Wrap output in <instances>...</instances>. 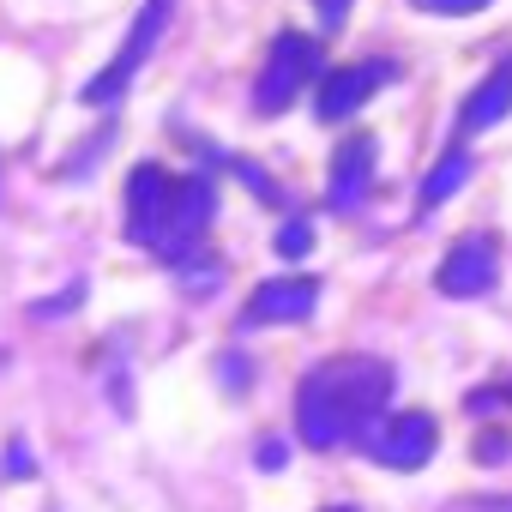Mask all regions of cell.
<instances>
[{"mask_svg":"<svg viewBox=\"0 0 512 512\" xmlns=\"http://www.w3.org/2000/svg\"><path fill=\"white\" fill-rule=\"evenodd\" d=\"M398 368L386 356H332L320 368L302 374L296 392V434L314 452L350 446V440H374V428L386 422Z\"/></svg>","mask_w":512,"mask_h":512,"instance_id":"1","label":"cell"},{"mask_svg":"<svg viewBox=\"0 0 512 512\" xmlns=\"http://www.w3.org/2000/svg\"><path fill=\"white\" fill-rule=\"evenodd\" d=\"M211 217H217L211 175H169L163 163H139L127 175V241L157 253L163 266L193 260Z\"/></svg>","mask_w":512,"mask_h":512,"instance_id":"2","label":"cell"},{"mask_svg":"<svg viewBox=\"0 0 512 512\" xmlns=\"http://www.w3.org/2000/svg\"><path fill=\"white\" fill-rule=\"evenodd\" d=\"M320 67H326V55H320V43L308 37V31H278L272 37V49H266V67H260V79H253V115H284L314 79H320Z\"/></svg>","mask_w":512,"mask_h":512,"instance_id":"3","label":"cell"},{"mask_svg":"<svg viewBox=\"0 0 512 512\" xmlns=\"http://www.w3.org/2000/svg\"><path fill=\"white\" fill-rule=\"evenodd\" d=\"M169 13H175V0H145V7H139V19H133L127 43L115 49V61H109L97 79H85V91H79L91 109H115V103L127 97V85L139 79V67L157 55V43H163V31H169Z\"/></svg>","mask_w":512,"mask_h":512,"instance_id":"4","label":"cell"},{"mask_svg":"<svg viewBox=\"0 0 512 512\" xmlns=\"http://www.w3.org/2000/svg\"><path fill=\"white\" fill-rule=\"evenodd\" d=\"M494 284H500V241L482 235V229L458 235V241L446 247L440 272H434V290H440V296H488Z\"/></svg>","mask_w":512,"mask_h":512,"instance_id":"5","label":"cell"},{"mask_svg":"<svg viewBox=\"0 0 512 512\" xmlns=\"http://www.w3.org/2000/svg\"><path fill=\"white\" fill-rule=\"evenodd\" d=\"M398 85V61H350V67H332L314 91V115L320 121H350L374 91Z\"/></svg>","mask_w":512,"mask_h":512,"instance_id":"6","label":"cell"},{"mask_svg":"<svg viewBox=\"0 0 512 512\" xmlns=\"http://www.w3.org/2000/svg\"><path fill=\"white\" fill-rule=\"evenodd\" d=\"M434 446H440V422H434L428 410H398V416H386V422L374 428L368 458L386 464V470H422V464L434 458Z\"/></svg>","mask_w":512,"mask_h":512,"instance_id":"7","label":"cell"},{"mask_svg":"<svg viewBox=\"0 0 512 512\" xmlns=\"http://www.w3.org/2000/svg\"><path fill=\"white\" fill-rule=\"evenodd\" d=\"M320 308V278H266L260 290L247 296V308H241V326H302L308 314Z\"/></svg>","mask_w":512,"mask_h":512,"instance_id":"8","label":"cell"},{"mask_svg":"<svg viewBox=\"0 0 512 512\" xmlns=\"http://www.w3.org/2000/svg\"><path fill=\"white\" fill-rule=\"evenodd\" d=\"M374 157H380L374 133H350L332 151V175H326V205L332 211H362V199L374 193Z\"/></svg>","mask_w":512,"mask_h":512,"instance_id":"9","label":"cell"},{"mask_svg":"<svg viewBox=\"0 0 512 512\" xmlns=\"http://www.w3.org/2000/svg\"><path fill=\"white\" fill-rule=\"evenodd\" d=\"M506 115H512V55H500V61L482 73V85L464 97V109H458V139L488 133V127L506 121Z\"/></svg>","mask_w":512,"mask_h":512,"instance_id":"10","label":"cell"},{"mask_svg":"<svg viewBox=\"0 0 512 512\" xmlns=\"http://www.w3.org/2000/svg\"><path fill=\"white\" fill-rule=\"evenodd\" d=\"M470 169H476V163H470V151H464V145H452V151H440V163H434V169L422 175V211H434V205H446V199H452V193H458V187L470 181Z\"/></svg>","mask_w":512,"mask_h":512,"instance_id":"11","label":"cell"},{"mask_svg":"<svg viewBox=\"0 0 512 512\" xmlns=\"http://www.w3.org/2000/svg\"><path fill=\"white\" fill-rule=\"evenodd\" d=\"M229 169H235V181H241L247 193H260V199H272V205H290V199H284V187H278L260 163H253V157H229ZM290 211H296V205H290Z\"/></svg>","mask_w":512,"mask_h":512,"instance_id":"12","label":"cell"},{"mask_svg":"<svg viewBox=\"0 0 512 512\" xmlns=\"http://www.w3.org/2000/svg\"><path fill=\"white\" fill-rule=\"evenodd\" d=\"M308 247H314V223H308L302 211H290V217L278 223V253H284V260H302Z\"/></svg>","mask_w":512,"mask_h":512,"instance_id":"13","label":"cell"},{"mask_svg":"<svg viewBox=\"0 0 512 512\" xmlns=\"http://www.w3.org/2000/svg\"><path fill=\"white\" fill-rule=\"evenodd\" d=\"M217 374H223V386H229V392H247V386H253V362H247V356H235V350H223V356H217Z\"/></svg>","mask_w":512,"mask_h":512,"instance_id":"14","label":"cell"},{"mask_svg":"<svg viewBox=\"0 0 512 512\" xmlns=\"http://www.w3.org/2000/svg\"><path fill=\"white\" fill-rule=\"evenodd\" d=\"M416 13H440V19H464V13H482L488 0H410Z\"/></svg>","mask_w":512,"mask_h":512,"instance_id":"15","label":"cell"},{"mask_svg":"<svg viewBox=\"0 0 512 512\" xmlns=\"http://www.w3.org/2000/svg\"><path fill=\"white\" fill-rule=\"evenodd\" d=\"M253 464H260V470H284V464H290V440H284V434H266L260 452H253Z\"/></svg>","mask_w":512,"mask_h":512,"instance_id":"16","label":"cell"},{"mask_svg":"<svg viewBox=\"0 0 512 512\" xmlns=\"http://www.w3.org/2000/svg\"><path fill=\"white\" fill-rule=\"evenodd\" d=\"M506 458H512L506 434H476V464H506Z\"/></svg>","mask_w":512,"mask_h":512,"instance_id":"17","label":"cell"},{"mask_svg":"<svg viewBox=\"0 0 512 512\" xmlns=\"http://www.w3.org/2000/svg\"><path fill=\"white\" fill-rule=\"evenodd\" d=\"M446 512H512V494H470V500H458Z\"/></svg>","mask_w":512,"mask_h":512,"instance_id":"18","label":"cell"},{"mask_svg":"<svg viewBox=\"0 0 512 512\" xmlns=\"http://www.w3.org/2000/svg\"><path fill=\"white\" fill-rule=\"evenodd\" d=\"M350 7H356V0H314V13H320V25H326V31H344Z\"/></svg>","mask_w":512,"mask_h":512,"instance_id":"19","label":"cell"},{"mask_svg":"<svg viewBox=\"0 0 512 512\" xmlns=\"http://www.w3.org/2000/svg\"><path fill=\"white\" fill-rule=\"evenodd\" d=\"M79 296H85V284H73L67 296H55V302H37V320H61V314H73L79 308Z\"/></svg>","mask_w":512,"mask_h":512,"instance_id":"20","label":"cell"},{"mask_svg":"<svg viewBox=\"0 0 512 512\" xmlns=\"http://www.w3.org/2000/svg\"><path fill=\"white\" fill-rule=\"evenodd\" d=\"M31 470H37V464H31V446L13 440V446H7V476H31Z\"/></svg>","mask_w":512,"mask_h":512,"instance_id":"21","label":"cell"},{"mask_svg":"<svg viewBox=\"0 0 512 512\" xmlns=\"http://www.w3.org/2000/svg\"><path fill=\"white\" fill-rule=\"evenodd\" d=\"M332 512H356V506H332Z\"/></svg>","mask_w":512,"mask_h":512,"instance_id":"22","label":"cell"}]
</instances>
